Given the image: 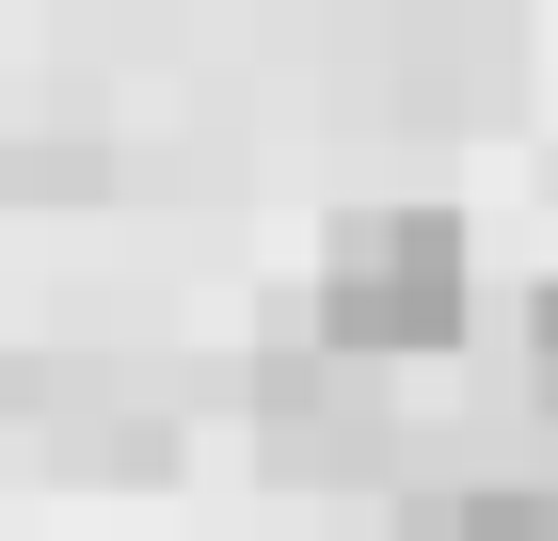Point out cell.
I'll use <instances>...</instances> for the list:
<instances>
[{
	"label": "cell",
	"instance_id": "1",
	"mask_svg": "<svg viewBox=\"0 0 558 541\" xmlns=\"http://www.w3.org/2000/svg\"><path fill=\"white\" fill-rule=\"evenodd\" d=\"M463 319H478L463 208H336V239H319V351L415 367V351H463Z\"/></svg>",
	"mask_w": 558,
	"mask_h": 541
},
{
	"label": "cell",
	"instance_id": "2",
	"mask_svg": "<svg viewBox=\"0 0 558 541\" xmlns=\"http://www.w3.org/2000/svg\"><path fill=\"white\" fill-rule=\"evenodd\" d=\"M256 446L288 462V478H367V462L399 446V398L351 367V351L303 334V351H271V367H256Z\"/></svg>",
	"mask_w": 558,
	"mask_h": 541
},
{
	"label": "cell",
	"instance_id": "3",
	"mask_svg": "<svg viewBox=\"0 0 558 541\" xmlns=\"http://www.w3.org/2000/svg\"><path fill=\"white\" fill-rule=\"evenodd\" d=\"M48 462H81V478H160V462H175V415L129 398V382H81V398L48 415Z\"/></svg>",
	"mask_w": 558,
	"mask_h": 541
},
{
	"label": "cell",
	"instance_id": "4",
	"mask_svg": "<svg viewBox=\"0 0 558 541\" xmlns=\"http://www.w3.org/2000/svg\"><path fill=\"white\" fill-rule=\"evenodd\" d=\"M399 541H558V494H543V478H495V494H430Z\"/></svg>",
	"mask_w": 558,
	"mask_h": 541
}]
</instances>
